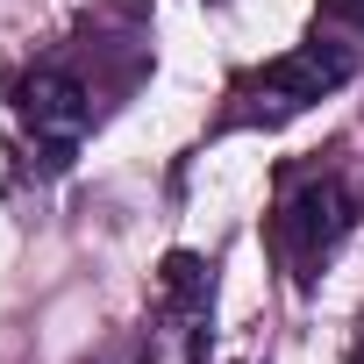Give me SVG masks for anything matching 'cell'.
Returning <instances> with one entry per match:
<instances>
[{"label": "cell", "instance_id": "3957f363", "mask_svg": "<svg viewBox=\"0 0 364 364\" xmlns=\"http://www.w3.org/2000/svg\"><path fill=\"white\" fill-rule=\"evenodd\" d=\"M8 107H15L22 136L43 150L50 171H65V164L79 157L86 129H93V100H86V86H79L65 65H36V72H22L15 93H8Z\"/></svg>", "mask_w": 364, "mask_h": 364}, {"label": "cell", "instance_id": "6da1fadb", "mask_svg": "<svg viewBox=\"0 0 364 364\" xmlns=\"http://www.w3.org/2000/svg\"><path fill=\"white\" fill-rule=\"evenodd\" d=\"M350 222H357V193L343 186L336 171L286 178V193H279V208H272V250H279V264L293 272L300 293L321 279V264H328V250L350 236Z\"/></svg>", "mask_w": 364, "mask_h": 364}, {"label": "cell", "instance_id": "8992f818", "mask_svg": "<svg viewBox=\"0 0 364 364\" xmlns=\"http://www.w3.org/2000/svg\"><path fill=\"white\" fill-rule=\"evenodd\" d=\"M350 364H364V328H357V343H350Z\"/></svg>", "mask_w": 364, "mask_h": 364}, {"label": "cell", "instance_id": "7a4b0ae2", "mask_svg": "<svg viewBox=\"0 0 364 364\" xmlns=\"http://www.w3.org/2000/svg\"><path fill=\"white\" fill-rule=\"evenodd\" d=\"M350 72H357V43L314 36V43H300V50H286V58L257 65L250 79H236V93H229V100H236V107H229V122H286V114L314 107L321 93H336Z\"/></svg>", "mask_w": 364, "mask_h": 364}, {"label": "cell", "instance_id": "5b68a950", "mask_svg": "<svg viewBox=\"0 0 364 364\" xmlns=\"http://www.w3.org/2000/svg\"><path fill=\"white\" fill-rule=\"evenodd\" d=\"M321 22H336V29H364V0H321Z\"/></svg>", "mask_w": 364, "mask_h": 364}, {"label": "cell", "instance_id": "277c9868", "mask_svg": "<svg viewBox=\"0 0 364 364\" xmlns=\"http://www.w3.org/2000/svg\"><path fill=\"white\" fill-rule=\"evenodd\" d=\"M157 300H164L171 328L186 336V357H200L208 321H215V272H208V257L171 250V257H164V272H157Z\"/></svg>", "mask_w": 364, "mask_h": 364}]
</instances>
